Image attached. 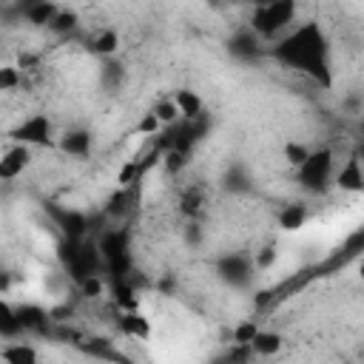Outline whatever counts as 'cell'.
Returning a JSON list of instances; mask_svg holds the SVG:
<instances>
[{
  "label": "cell",
  "mask_w": 364,
  "mask_h": 364,
  "mask_svg": "<svg viewBox=\"0 0 364 364\" xmlns=\"http://www.w3.org/2000/svg\"><path fill=\"white\" fill-rule=\"evenodd\" d=\"M259 330H262V327H259L253 318H245V321H239V324L230 330V338H233V344H239V347H250V341L256 338Z\"/></svg>",
  "instance_id": "cell-24"
},
{
  "label": "cell",
  "mask_w": 364,
  "mask_h": 364,
  "mask_svg": "<svg viewBox=\"0 0 364 364\" xmlns=\"http://www.w3.org/2000/svg\"><path fill=\"white\" fill-rule=\"evenodd\" d=\"M270 3H273V0H250L253 9H259V6H270Z\"/></svg>",
  "instance_id": "cell-32"
},
{
  "label": "cell",
  "mask_w": 364,
  "mask_h": 364,
  "mask_svg": "<svg viewBox=\"0 0 364 364\" xmlns=\"http://www.w3.org/2000/svg\"><path fill=\"white\" fill-rule=\"evenodd\" d=\"M77 287H80V293H82L85 299H97V296H102V293H105V282H102V276H100V273L85 276Z\"/></svg>",
  "instance_id": "cell-28"
},
{
  "label": "cell",
  "mask_w": 364,
  "mask_h": 364,
  "mask_svg": "<svg viewBox=\"0 0 364 364\" xmlns=\"http://www.w3.org/2000/svg\"><path fill=\"white\" fill-rule=\"evenodd\" d=\"M23 85V68L20 65H3L0 68V91H14Z\"/></svg>",
  "instance_id": "cell-27"
},
{
  "label": "cell",
  "mask_w": 364,
  "mask_h": 364,
  "mask_svg": "<svg viewBox=\"0 0 364 364\" xmlns=\"http://www.w3.org/2000/svg\"><path fill=\"white\" fill-rule=\"evenodd\" d=\"M14 310H17L20 327H23L26 333H46V330H48L51 313L43 310L40 304H23V307H14Z\"/></svg>",
  "instance_id": "cell-12"
},
{
  "label": "cell",
  "mask_w": 364,
  "mask_h": 364,
  "mask_svg": "<svg viewBox=\"0 0 364 364\" xmlns=\"http://www.w3.org/2000/svg\"><path fill=\"white\" fill-rule=\"evenodd\" d=\"M57 11H60V6L54 0H37V3H31V6L23 9V17L31 26H37V28H48V23L54 20Z\"/></svg>",
  "instance_id": "cell-17"
},
{
  "label": "cell",
  "mask_w": 364,
  "mask_h": 364,
  "mask_svg": "<svg viewBox=\"0 0 364 364\" xmlns=\"http://www.w3.org/2000/svg\"><path fill=\"white\" fill-rule=\"evenodd\" d=\"M91 145H94V136H91L88 128H68V131H63L57 136V148L63 154H68V156H77V159L88 156L91 154Z\"/></svg>",
  "instance_id": "cell-9"
},
{
  "label": "cell",
  "mask_w": 364,
  "mask_h": 364,
  "mask_svg": "<svg viewBox=\"0 0 364 364\" xmlns=\"http://www.w3.org/2000/svg\"><path fill=\"white\" fill-rule=\"evenodd\" d=\"M0 358L6 364H37L40 361V350L26 344V341H11L0 350Z\"/></svg>",
  "instance_id": "cell-16"
},
{
  "label": "cell",
  "mask_w": 364,
  "mask_h": 364,
  "mask_svg": "<svg viewBox=\"0 0 364 364\" xmlns=\"http://www.w3.org/2000/svg\"><path fill=\"white\" fill-rule=\"evenodd\" d=\"M333 176H336V156H333V148H313L310 156L296 168L299 185H301L304 191H310V193H324V191H330Z\"/></svg>",
  "instance_id": "cell-3"
},
{
  "label": "cell",
  "mask_w": 364,
  "mask_h": 364,
  "mask_svg": "<svg viewBox=\"0 0 364 364\" xmlns=\"http://www.w3.org/2000/svg\"><path fill=\"white\" fill-rule=\"evenodd\" d=\"M28 165H31V148L23 145V142H14L11 148H6V154H3V159H0V176H3L6 182H11V179L23 176V171H26Z\"/></svg>",
  "instance_id": "cell-7"
},
{
  "label": "cell",
  "mask_w": 364,
  "mask_h": 364,
  "mask_svg": "<svg viewBox=\"0 0 364 364\" xmlns=\"http://www.w3.org/2000/svg\"><path fill=\"white\" fill-rule=\"evenodd\" d=\"M173 102H176L182 119H188V122L205 117V102H202V97H199L196 91H191V88H179V91H173Z\"/></svg>",
  "instance_id": "cell-13"
},
{
  "label": "cell",
  "mask_w": 364,
  "mask_h": 364,
  "mask_svg": "<svg viewBox=\"0 0 364 364\" xmlns=\"http://www.w3.org/2000/svg\"><path fill=\"white\" fill-rule=\"evenodd\" d=\"M210 6H222V3H228V0H208Z\"/></svg>",
  "instance_id": "cell-34"
},
{
  "label": "cell",
  "mask_w": 364,
  "mask_h": 364,
  "mask_svg": "<svg viewBox=\"0 0 364 364\" xmlns=\"http://www.w3.org/2000/svg\"><path fill=\"white\" fill-rule=\"evenodd\" d=\"M358 131H361V136H364V114H361V122H358Z\"/></svg>",
  "instance_id": "cell-35"
},
{
  "label": "cell",
  "mask_w": 364,
  "mask_h": 364,
  "mask_svg": "<svg viewBox=\"0 0 364 364\" xmlns=\"http://www.w3.org/2000/svg\"><path fill=\"white\" fill-rule=\"evenodd\" d=\"M185 239H188L191 245H196V242L202 239V230H199V225H188V228H185Z\"/></svg>",
  "instance_id": "cell-31"
},
{
  "label": "cell",
  "mask_w": 364,
  "mask_h": 364,
  "mask_svg": "<svg viewBox=\"0 0 364 364\" xmlns=\"http://www.w3.org/2000/svg\"><path fill=\"white\" fill-rule=\"evenodd\" d=\"M307 213H310V210H307L304 202H287V205L279 208L276 222H279L282 230H299V228L307 222Z\"/></svg>",
  "instance_id": "cell-15"
},
{
  "label": "cell",
  "mask_w": 364,
  "mask_h": 364,
  "mask_svg": "<svg viewBox=\"0 0 364 364\" xmlns=\"http://www.w3.org/2000/svg\"><path fill=\"white\" fill-rule=\"evenodd\" d=\"M159 119H162V125H173L176 119H182V114H179V108H176V102H173V97H165V100H156V105L151 108Z\"/></svg>",
  "instance_id": "cell-25"
},
{
  "label": "cell",
  "mask_w": 364,
  "mask_h": 364,
  "mask_svg": "<svg viewBox=\"0 0 364 364\" xmlns=\"http://www.w3.org/2000/svg\"><path fill=\"white\" fill-rule=\"evenodd\" d=\"M270 57L284 68H293L313 80L318 88H333V63H330V40L316 20L293 26L287 34L273 40Z\"/></svg>",
  "instance_id": "cell-1"
},
{
  "label": "cell",
  "mask_w": 364,
  "mask_h": 364,
  "mask_svg": "<svg viewBox=\"0 0 364 364\" xmlns=\"http://www.w3.org/2000/svg\"><path fill=\"white\" fill-rule=\"evenodd\" d=\"M296 14H299V0H273L270 6L253 9L247 26L259 40H279L296 26Z\"/></svg>",
  "instance_id": "cell-2"
},
{
  "label": "cell",
  "mask_w": 364,
  "mask_h": 364,
  "mask_svg": "<svg viewBox=\"0 0 364 364\" xmlns=\"http://www.w3.org/2000/svg\"><path fill=\"white\" fill-rule=\"evenodd\" d=\"M256 46H259V37L250 31V26L245 31H239L233 40H230V51L236 57H253L256 54Z\"/></svg>",
  "instance_id": "cell-21"
},
{
  "label": "cell",
  "mask_w": 364,
  "mask_h": 364,
  "mask_svg": "<svg viewBox=\"0 0 364 364\" xmlns=\"http://www.w3.org/2000/svg\"><path fill=\"white\" fill-rule=\"evenodd\" d=\"M162 128H165V125H162V119H159L154 111H145L142 119L136 122V134H142V136H156Z\"/></svg>",
  "instance_id": "cell-29"
},
{
  "label": "cell",
  "mask_w": 364,
  "mask_h": 364,
  "mask_svg": "<svg viewBox=\"0 0 364 364\" xmlns=\"http://www.w3.org/2000/svg\"><path fill=\"white\" fill-rule=\"evenodd\" d=\"M117 330L131 338V341H148L154 327H151V318L142 316L139 310H119V318H117Z\"/></svg>",
  "instance_id": "cell-8"
},
{
  "label": "cell",
  "mask_w": 364,
  "mask_h": 364,
  "mask_svg": "<svg viewBox=\"0 0 364 364\" xmlns=\"http://www.w3.org/2000/svg\"><path fill=\"white\" fill-rule=\"evenodd\" d=\"M273 262H276V245H264V247L253 250V264H256V270H267Z\"/></svg>",
  "instance_id": "cell-30"
},
{
  "label": "cell",
  "mask_w": 364,
  "mask_h": 364,
  "mask_svg": "<svg viewBox=\"0 0 364 364\" xmlns=\"http://www.w3.org/2000/svg\"><path fill=\"white\" fill-rule=\"evenodd\" d=\"M188 156H191V154H185V151L168 148V151H162L159 165L165 168V173H168V176H176V173H182V171L188 168Z\"/></svg>",
  "instance_id": "cell-22"
},
{
  "label": "cell",
  "mask_w": 364,
  "mask_h": 364,
  "mask_svg": "<svg viewBox=\"0 0 364 364\" xmlns=\"http://www.w3.org/2000/svg\"><path fill=\"white\" fill-rule=\"evenodd\" d=\"M111 296L117 310H139V293L131 279H111Z\"/></svg>",
  "instance_id": "cell-14"
},
{
  "label": "cell",
  "mask_w": 364,
  "mask_h": 364,
  "mask_svg": "<svg viewBox=\"0 0 364 364\" xmlns=\"http://www.w3.org/2000/svg\"><path fill=\"white\" fill-rule=\"evenodd\" d=\"M333 185H336L338 191H344V193H361V191H364V162L358 159L355 151H353V154L344 159V165L336 171Z\"/></svg>",
  "instance_id": "cell-6"
},
{
  "label": "cell",
  "mask_w": 364,
  "mask_h": 364,
  "mask_svg": "<svg viewBox=\"0 0 364 364\" xmlns=\"http://www.w3.org/2000/svg\"><path fill=\"white\" fill-rule=\"evenodd\" d=\"M358 276H361V282H364V259L358 262Z\"/></svg>",
  "instance_id": "cell-33"
},
{
  "label": "cell",
  "mask_w": 364,
  "mask_h": 364,
  "mask_svg": "<svg viewBox=\"0 0 364 364\" xmlns=\"http://www.w3.org/2000/svg\"><path fill=\"white\" fill-rule=\"evenodd\" d=\"M119 31L117 28H97L91 37H88V43H85V48L94 54V57H102V60H108V57H114L117 51H119Z\"/></svg>",
  "instance_id": "cell-11"
},
{
  "label": "cell",
  "mask_w": 364,
  "mask_h": 364,
  "mask_svg": "<svg viewBox=\"0 0 364 364\" xmlns=\"http://www.w3.org/2000/svg\"><path fill=\"white\" fill-rule=\"evenodd\" d=\"M11 139L14 142H23L28 148H54L57 145V134H54V125L46 114H31L26 117L20 125H14L11 131Z\"/></svg>",
  "instance_id": "cell-4"
},
{
  "label": "cell",
  "mask_w": 364,
  "mask_h": 364,
  "mask_svg": "<svg viewBox=\"0 0 364 364\" xmlns=\"http://www.w3.org/2000/svg\"><path fill=\"white\" fill-rule=\"evenodd\" d=\"M256 264H253V253H225L216 262V273L222 282H228L230 287H245L253 276Z\"/></svg>",
  "instance_id": "cell-5"
},
{
  "label": "cell",
  "mask_w": 364,
  "mask_h": 364,
  "mask_svg": "<svg viewBox=\"0 0 364 364\" xmlns=\"http://www.w3.org/2000/svg\"><path fill=\"white\" fill-rule=\"evenodd\" d=\"M131 210V188H117L108 199H105V208H102V213H105V219H122L125 213Z\"/></svg>",
  "instance_id": "cell-18"
},
{
  "label": "cell",
  "mask_w": 364,
  "mask_h": 364,
  "mask_svg": "<svg viewBox=\"0 0 364 364\" xmlns=\"http://www.w3.org/2000/svg\"><path fill=\"white\" fill-rule=\"evenodd\" d=\"M51 216H54V222H57L63 236H68V239H85L88 236V219L80 210H74V208H54Z\"/></svg>",
  "instance_id": "cell-10"
},
{
  "label": "cell",
  "mask_w": 364,
  "mask_h": 364,
  "mask_svg": "<svg viewBox=\"0 0 364 364\" xmlns=\"http://www.w3.org/2000/svg\"><path fill=\"white\" fill-rule=\"evenodd\" d=\"M179 205H182V213H188V216H196V213L202 210V205H205V193H202L199 188H188V191L182 193Z\"/></svg>",
  "instance_id": "cell-26"
},
{
  "label": "cell",
  "mask_w": 364,
  "mask_h": 364,
  "mask_svg": "<svg viewBox=\"0 0 364 364\" xmlns=\"http://www.w3.org/2000/svg\"><path fill=\"white\" fill-rule=\"evenodd\" d=\"M77 26H80V14H77L74 9H60V11L54 14V20L48 23V31L65 37V34H71Z\"/></svg>",
  "instance_id": "cell-20"
},
{
  "label": "cell",
  "mask_w": 364,
  "mask_h": 364,
  "mask_svg": "<svg viewBox=\"0 0 364 364\" xmlns=\"http://www.w3.org/2000/svg\"><path fill=\"white\" fill-rule=\"evenodd\" d=\"M282 347H284V338L276 330H259L256 338L250 341V350L256 355H276Z\"/></svg>",
  "instance_id": "cell-19"
},
{
  "label": "cell",
  "mask_w": 364,
  "mask_h": 364,
  "mask_svg": "<svg viewBox=\"0 0 364 364\" xmlns=\"http://www.w3.org/2000/svg\"><path fill=\"white\" fill-rule=\"evenodd\" d=\"M310 145H304V142H296V139H290V142H284V148H282V156H284V162L296 171L307 156H310Z\"/></svg>",
  "instance_id": "cell-23"
}]
</instances>
